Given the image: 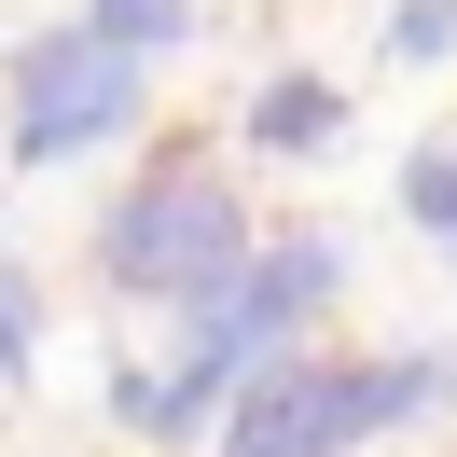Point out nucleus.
I'll return each mask as SVG.
<instances>
[{"label":"nucleus","mask_w":457,"mask_h":457,"mask_svg":"<svg viewBox=\"0 0 457 457\" xmlns=\"http://www.w3.org/2000/svg\"><path fill=\"white\" fill-rule=\"evenodd\" d=\"M333 291H346V236L333 222L263 236V263L236 291L167 305V346H125V361H112V429H125V444H222L236 388H263Z\"/></svg>","instance_id":"1"},{"label":"nucleus","mask_w":457,"mask_h":457,"mask_svg":"<svg viewBox=\"0 0 457 457\" xmlns=\"http://www.w3.org/2000/svg\"><path fill=\"white\" fill-rule=\"evenodd\" d=\"M444 402H457V346H361V361L291 346L263 388H236L208 457H374L388 429L444 416Z\"/></svg>","instance_id":"2"},{"label":"nucleus","mask_w":457,"mask_h":457,"mask_svg":"<svg viewBox=\"0 0 457 457\" xmlns=\"http://www.w3.org/2000/svg\"><path fill=\"white\" fill-rule=\"evenodd\" d=\"M263 263V222L208 153H153L112 208H97V291L125 305H208Z\"/></svg>","instance_id":"3"},{"label":"nucleus","mask_w":457,"mask_h":457,"mask_svg":"<svg viewBox=\"0 0 457 457\" xmlns=\"http://www.w3.org/2000/svg\"><path fill=\"white\" fill-rule=\"evenodd\" d=\"M153 56H125L112 29H84V14H42L29 42H14V70H0V112H14V167H84V153L139 139L153 125Z\"/></svg>","instance_id":"4"},{"label":"nucleus","mask_w":457,"mask_h":457,"mask_svg":"<svg viewBox=\"0 0 457 457\" xmlns=\"http://www.w3.org/2000/svg\"><path fill=\"white\" fill-rule=\"evenodd\" d=\"M236 139H250L263 167H305V153L346 139V84H333V70H263L250 112H236Z\"/></svg>","instance_id":"5"},{"label":"nucleus","mask_w":457,"mask_h":457,"mask_svg":"<svg viewBox=\"0 0 457 457\" xmlns=\"http://www.w3.org/2000/svg\"><path fill=\"white\" fill-rule=\"evenodd\" d=\"M402 222H416L429 250L457 263V125H444V139H416V153H402Z\"/></svg>","instance_id":"6"},{"label":"nucleus","mask_w":457,"mask_h":457,"mask_svg":"<svg viewBox=\"0 0 457 457\" xmlns=\"http://www.w3.org/2000/svg\"><path fill=\"white\" fill-rule=\"evenodd\" d=\"M70 14L112 29L125 56H180V42H195V0H70Z\"/></svg>","instance_id":"7"},{"label":"nucleus","mask_w":457,"mask_h":457,"mask_svg":"<svg viewBox=\"0 0 457 457\" xmlns=\"http://www.w3.org/2000/svg\"><path fill=\"white\" fill-rule=\"evenodd\" d=\"M388 56L402 70H444L457 56V0H388Z\"/></svg>","instance_id":"8"},{"label":"nucleus","mask_w":457,"mask_h":457,"mask_svg":"<svg viewBox=\"0 0 457 457\" xmlns=\"http://www.w3.org/2000/svg\"><path fill=\"white\" fill-rule=\"evenodd\" d=\"M0 361H14V374L42 361V278H0Z\"/></svg>","instance_id":"9"}]
</instances>
